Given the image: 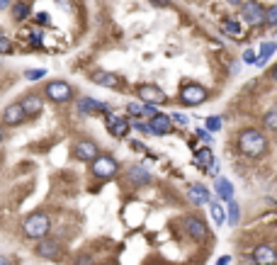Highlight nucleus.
Here are the masks:
<instances>
[{
  "label": "nucleus",
  "mask_w": 277,
  "mask_h": 265,
  "mask_svg": "<svg viewBox=\"0 0 277 265\" xmlns=\"http://www.w3.org/2000/svg\"><path fill=\"white\" fill-rule=\"evenodd\" d=\"M75 110H78V114H92L95 110H100V112H110V107L105 105V102H97V100H92V97H80L78 100V105H75Z\"/></svg>",
  "instance_id": "nucleus-17"
},
{
  "label": "nucleus",
  "mask_w": 277,
  "mask_h": 265,
  "mask_svg": "<svg viewBox=\"0 0 277 265\" xmlns=\"http://www.w3.org/2000/svg\"><path fill=\"white\" fill-rule=\"evenodd\" d=\"M148 127H151V132L156 134V136H166V134L173 132V117L170 114H153L151 119H148Z\"/></svg>",
  "instance_id": "nucleus-14"
},
{
  "label": "nucleus",
  "mask_w": 277,
  "mask_h": 265,
  "mask_svg": "<svg viewBox=\"0 0 277 265\" xmlns=\"http://www.w3.org/2000/svg\"><path fill=\"white\" fill-rule=\"evenodd\" d=\"M265 12L268 10L263 7V2H258V0H248V2L241 5V19L246 24H251V27L265 24Z\"/></svg>",
  "instance_id": "nucleus-5"
},
{
  "label": "nucleus",
  "mask_w": 277,
  "mask_h": 265,
  "mask_svg": "<svg viewBox=\"0 0 277 265\" xmlns=\"http://www.w3.org/2000/svg\"><path fill=\"white\" fill-rule=\"evenodd\" d=\"M105 124H107V129H110L114 136H127V132H129V127H131V122L127 119V117H122V114H112L107 112L105 114Z\"/></svg>",
  "instance_id": "nucleus-13"
},
{
  "label": "nucleus",
  "mask_w": 277,
  "mask_h": 265,
  "mask_svg": "<svg viewBox=\"0 0 277 265\" xmlns=\"http://www.w3.org/2000/svg\"><path fill=\"white\" fill-rule=\"evenodd\" d=\"M0 265H12V261H10V258H5V256H0Z\"/></svg>",
  "instance_id": "nucleus-43"
},
{
  "label": "nucleus",
  "mask_w": 277,
  "mask_h": 265,
  "mask_svg": "<svg viewBox=\"0 0 277 265\" xmlns=\"http://www.w3.org/2000/svg\"><path fill=\"white\" fill-rule=\"evenodd\" d=\"M275 246H277V244H275Z\"/></svg>",
  "instance_id": "nucleus-48"
},
{
  "label": "nucleus",
  "mask_w": 277,
  "mask_h": 265,
  "mask_svg": "<svg viewBox=\"0 0 277 265\" xmlns=\"http://www.w3.org/2000/svg\"><path fill=\"white\" fill-rule=\"evenodd\" d=\"M90 173L97 180H110V178H114L119 173V163L112 156H107V153H100L90 163Z\"/></svg>",
  "instance_id": "nucleus-4"
},
{
  "label": "nucleus",
  "mask_w": 277,
  "mask_h": 265,
  "mask_svg": "<svg viewBox=\"0 0 277 265\" xmlns=\"http://www.w3.org/2000/svg\"><path fill=\"white\" fill-rule=\"evenodd\" d=\"M214 192L222 197L224 202H231V200H234V185H231L226 178H217V183H214Z\"/></svg>",
  "instance_id": "nucleus-21"
},
{
  "label": "nucleus",
  "mask_w": 277,
  "mask_h": 265,
  "mask_svg": "<svg viewBox=\"0 0 277 265\" xmlns=\"http://www.w3.org/2000/svg\"><path fill=\"white\" fill-rule=\"evenodd\" d=\"M7 5H10V0H0V10H5Z\"/></svg>",
  "instance_id": "nucleus-44"
},
{
  "label": "nucleus",
  "mask_w": 277,
  "mask_h": 265,
  "mask_svg": "<svg viewBox=\"0 0 277 265\" xmlns=\"http://www.w3.org/2000/svg\"><path fill=\"white\" fill-rule=\"evenodd\" d=\"M0 54H12V41L0 32Z\"/></svg>",
  "instance_id": "nucleus-30"
},
{
  "label": "nucleus",
  "mask_w": 277,
  "mask_h": 265,
  "mask_svg": "<svg viewBox=\"0 0 277 265\" xmlns=\"http://www.w3.org/2000/svg\"><path fill=\"white\" fill-rule=\"evenodd\" d=\"M2 141H5V124L0 122V144H2Z\"/></svg>",
  "instance_id": "nucleus-41"
},
{
  "label": "nucleus",
  "mask_w": 277,
  "mask_h": 265,
  "mask_svg": "<svg viewBox=\"0 0 277 265\" xmlns=\"http://www.w3.org/2000/svg\"><path fill=\"white\" fill-rule=\"evenodd\" d=\"M29 119V114L24 112V107H22V102H12V105H7L5 107V112L0 117V122L5 124V127H19V124H24Z\"/></svg>",
  "instance_id": "nucleus-10"
},
{
  "label": "nucleus",
  "mask_w": 277,
  "mask_h": 265,
  "mask_svg": "<svg viewBox=\"0 0 277 265\" xmlns=\"http://www.w3.org/2000/svg\"><path fill=\"white\" fill-rule=\"evenodd\" d=\"M32 44H41V32H32Z\"/></svg>",
  "instance_id": "nucleus-35"
},
{
  "label": "nucleus",
  "mask_w": 277,
  "mask_h": 265,
  "mask_svg": "<svg viewBox=\"0 0 277 265\" xmlns=\"http://www.w3.org/2000/svg\"><path fill=\"white\" fill-rule=\"evenodd\" d=\"M153 5H158V7H168L170 5V0H151Z\"/></svg>",
  "instance_id": "nucleus-36"
},
{
  "label": "nucleus",
  "mask_w": 277,
  "mask_h": 265,
  "mask_svg": "<svg viewBox=\"0 0 277 265\" xmlns=\"http://www.w3.org/2000/svg\"><path fill=\"white\" fill-rule=\"evenodd\" d=\"M209 212H212L214 224H219V227H222L224 222H226V209H224L219 202H214V200H212V202H209Z\"/></svg>",
  "instance_id": "nucleus-23"
},
{
  "label": "nucleus",
  "mask_w": 277,
  "mask_h": 265,
  "mask_svg": "<svg viewBox=\"0 0 277 265\" xmlns=\"http://www.w3.org/2000/svg\"><path fill=\"white\" fill-rule=\"evenodd\" d=\"M224 29H226L229 34H234V37H239L241 34V24L236 22V19H226V22H224Z\"/></svg>",
  "instance_id": "nucleus-29"
},
{
  "label": "nucleus",
  "mask_w": 277,
  "mask_h": 265,
  "mask_svg": "<svg viewBox=\"0 0 277 265\" xmlns=\"http://www.w3.org/2000/svg\"><path fill=\"white\" fill-rule=\"evenodd\" d=\"M236 146H239L241 156H246V158H260V156L268 153L270 141H268V136L260 132V129L248 127V129H241L239 139H236Z\"/></svg>",
  "instance_id": "nucleus-1"
},
{
  "label": "nucleus",
  "mask_w": 277,
  "mask_h": 265,
  "mask_svg": "<svg viewBox=\"0 0 277 265\" xmlns=\"http://www.w3.org/2000/svg\"><path fill=\"white\" fill-rule=\"evenodd\" d=\"M243 61H246V63H258V58H256V51L246 49V51H243Z\"/></svg>",
  "instance_id": "nucleus-34"
},
{
  "label": "nucleus",
  "mask_w": 277,
  "mask_h": 265,
  "mask_svg": "<svg viewBox=\"0 0 277 265\" xmlns=\"http://www.w3.org/2000/svg\"><path fill=\"white\" fill-rule=\"evenodd\" d=\"M187 197H190V202H192V205H197V207L212 202V192H209V188L202 185V183H192V185L187 188Z\"/></svg>",
  "instance_id": "nucleus-15"
},
{
  "label": "nucleus",
  "mask_w": 277,
  "mask_h": 265,
  "mask_svg": "<svg viewBox=\"0 0 277 265\" xmlns=\"http://www.w3.org/2000/svg\"><path fill=\"white\" fill-rule=\"evenodd\" d=\"M265 24L277 29V5H270V7H268V12H265Z\"/></svg>",
  "instance_id": "nucleus-28"
},
{
  "label": "nucleus",
  "mask_w": 277,
  "mask_h": 265,
  "mask_svg": "<svg viewBox=\"0 0 277 265\" xmlns=\"http://www.w3.org/2000/svg\"><path fill=\"white\" fill-rule=\"evenodd\" d=\"M19 102H22L24 112L29 114V117H37V114H41V110H44V97L37 93H27Z\"/></svg>",
  "instance_id": "nucleus-16"
},
{
  "label": "nucleus",
  "mask_w": 277,
  "mask_h": 265,
  "mask_svg": "<svg viewBox=\"0 0 277 265\" xmlns=\"http://www.w3.org/2000/svg\"><path fill=\"white\" fill-rule=\"evenodd\" d=\"M51 102H56V105H63V102H68V100H73V85L71 83H66V80H49L46 85H44V93Z\"/></svg>",
  "instance_id": "nucleus-3"
},
{
  "label": "nucleus",
  "mask_w": 277,
  "mask_h": 265,
  "mask_svg": "<svg viewBox=\"0 0 277 265\" xmlns=\"http://www.w3.org/2000/svg\"><path fill=\"white\" fill-rule=\"evenodd\" d=\"M34 253H37L41 261H58V258L63 256V246H61V241H56V239H51V236H46V239L37 241Z\"/></svg>",
  "instance_id": "nucleus-7"
},
{
  "label": "nucleus",
  "mask_w": 277,
  "mask_h": 265,
  "mask_svg": "<svg viewBox=\"0 0 277 265\" xmlns=\"http://www.w3.org/2000/svg\"><path fill=\"white\" fill-rule=\"evenodd\" d=\"M22 231H24V236L32 239V241L46 239L49 231H51V219H49V214H46V212H32V214L22 222Z\"/></svg>",
  "instance_id": "nucleus-2"
},
{
  "label": "nucleus",
  "mask_w": 277,
  "mask_h": 265,
  "mask_svg": "<svg viewBox=\"0 0 277 265\" xmlns=\"http://www.w3.org/2000/svg\"><path fill=\"white\" fill-rule=\"evenodd\" d=\"M253 263L256 265H277V246L258 244L253 248Z\"/></svg>",
  "instance_id": "nucleus-11"
},
{
  "label": "nucleus",
  "mask_w": 277,
  "mask_h": 265,
  "mask_svg": "<svg viewBox=\"0 0 277 265\" xmlns=\"http://www.w3.org/2000/svg\"><path fill=\"white\" fill-rule=\"evenodd\" d=\"M239 219H241V207L231 200V202H229V224H231V227H236V224H239Z\"/></svg>",
  "instance_id": "nucleus-27"
},
{
  "label": "nucleus",
  "mask_w": 277,
  "mask_h": 265,
  "mask_svg": "<svg viewBox=\"0 0 277 265\" xmlns=\"http://www.w3.org/2000/svg\"><path fill=\"white\" fill-rule=\"evenodd\" d=\"M92 83H97V85H102V88H119L122 85V78L114 76V73H105V71H97V73H92Z\"/></svg>",
  "instance_id": "nucleus-18"
},
{
  "label": "nucleus",
  "mask_w": 277,
  "mask_h": 265,
  "mask_svg": "<svg viewBox=\"0 0 277 265\" xmlns=\"http://www.w3.org/2000/svg\"><path fill=\"white\" fill-rule=\"evenodd\" d=\"M12 17L17 19V22L27 19L29 17V5H27V2H15V5H12Z\"/></svg>",
  "instance_id": "nucleus-26"
},
{
  "label": "nucleus",
  "mask_w": 277,
  "mask_h": 265,
  "mask_svg": "<svg viewBox=\"0 0 277 265\" xmlns=\"http://www.w3.org/2000/svg\"><path fill=\"white\" fill-rule=\"evenodd\" d=\"M37 19L41 22V24H49V15H44V12H41V15H37Z\"/></svg>",
  "instance_id": "nucleus-39"
},
{
  "label": "nucleus",
  "mask_w": 277,
  "mask_h": 265,
  "mask_svg": "<svg viewBox=\"0 0 277 265\" xmlns=\"http://www.w3.org/2000/svg\"><path fill=\"white\" fill-rule=\"evenodd\" d=\"M183 227L195 241H207V239H209V229H207V224H204L200 217H185Z\"/></svg>",
  "instance_id": "nucleus-12"
},
{
  "label": "nucleus",
  "mask_w": 277,
  "mask_h": 265,
  "mask_svg": "<svg viewBox=\"0 0 277 265\" xmlns=\"http://www.w3.org/2000/svg\"><path fill=\"white\" fill-rule=\"evenodd\" d=\"M127 112L131 114V117H153V114H158L156 112V105H148V102H129L127 105Z\"/></svg>",
  "instance_id": "nucleus-19"
},
{
  "label": "nucleus",
  "mask_w": 277,
  "mask_h": 265,
  "mask_svg": "<svg viewBox=\"0 0 277 265\" xmlns=\"http://www.w3.org/2000/svg\"><path fill=\"white\" fill-rule=\"evenodd\" d=\"M226 2H231V5H243V0H226Z\"/></svg>",
  "instance_id": "nucleus-45"
},
{
  "label": "nucleus",
  "mask_w": 277,
  "mask_h": 265,
  "mask_svg": "<svg viewBox=\"0 0 277 265\" xmlns=\"http://www.w3.org/2000/svg\"><path fill=\"white\" fill-rule=\"evenodd\" d=\"M275 49H277V44H275V41H265V44H263V46H260L258 66H263V63H265V61H268V58L273 56V54H275Z\"/></svg>",
  "instance_id": "nucleus-25"
},
{
  "label": "nucleus",
  "mask_w": 277,
  "mask_h": 265,
  "mask_svg": "<svg viewBox=\"0 0 277 265\" xmlns=\"http://www.w3.org/2000/svg\"><path fill=\"white\" fill-rule=\"evenodd\" d=\"M129 183L141 188V185H148L151 183V173L144 168V166H131L129 168Z\"/></svg>",
  "instance_id": "nucleus-20"
},
{
  "label": "nucleus",
  "mask_w": 277,
  "mask_h": 265,
  "mask_svg": "<svg viewBox=\"0 0 277 265\" xmlns=\"http://www.w3.org/2000/svg\"><path fill=\"white\" fill-rule=\"evenodd\" d=\"M207 97H209V90L204 85H200V83H187L180 90V100L185 105H190V107H197V105L207 102Z\"/></svg>",
  "instance_id": "nucleus-6"
},
{
  "label": "nucleus",
  "mask_w": 277,
  "mask_h": 265,
  "mask_svg": "<svg viewBox=\"0 0 277 265\" xmlns=\"http://www.w3.org/2000/svg\"><path fill=\"white\" fill-rule=\"evenodd\" d=\"M105 265H117V263H105Z\"/></svg>",
  "instance_id": "nucleus-46"
},
{
  "label": "nucleus",
  "mask_w": 277,
  "mask_h": 265,
  "mask_svg": "<svg viewBox=\"0 0 277 265\" xmlns=\"http://www.w3.org/2000/svg\"><path fill=\"white\" fill-rule=\"evenodd\" d=\"M97 156H100V149H97V144L90 141V139H80V141L73 144V158L75 161H80V163H92Z\"/></svg>",
  "instance_id": "nucleus-9"
},
{
  "label": "nucleus",
  "mask_w": 277,
  "mask_h": 265,
  "mask_svg": "<svg viewBox=\"0 0 277 265\" xmlns=\"http://www.w3.org/2000/svg\"><path fill=\"white\" fill-rule=\"evenodd\" d=\"M75 265H95V261H92V253H80V256L75 258Z\"/></svg>",
  "instance_id": "nucleus-32"
},
{
  "label": "nucleus",
  "mask_w": 277,
  "mask_h": 265,
  "mask_svg": "<svg viewBox=\"0 0 277 265\" xmlns=\"http://www.w3.org/2000/svg\"><path fill=\"white\" fill-rule=\"evenodd\" d=\"M131 149H136V151H144V146H141L139 141H131Z\"/></svg>",
  "instance_id": "nucleus-42"
},
{
  "label": "nucleus",
  "mask_w": 277,
  "mask_h": 265,
  "mask_svg": "<svg viewBox=\"0 0 277 265\" xmlns=\"http://www.w3.org/2000/svg\"><path fill=\"white\" fill-rule=\"evenodd\" d=\"M207 129H209V132H219V129H222V119H219V117H209V119H207Z\"/></svg>",
  "instance_id": "nucleus-31"
},
{
  "label": "nucleus",
  "mask_w": 277,
  "mask_h": 265,
  "mask_svg": "<svg viewBox=\"0 0 277 265\" xmlns=\"http://www.w3.org/2000/svg\"><path fill=\"white\" fill-rule=\"evenodd\" d=\"M46 76V71H44V68H37V71H27V73H24V78H27V80H39V78H44Z\"/></svg>",
  "instance_id": "nucleus-33"
},
{
  "label": "nucleus",
  "mask_w": 277,
  "mask_h": 265,
  "mask_svg": "<svg viewBox=\"0 0 277 265\" xmlns=\"http://www.w3.org/2000/svg\"><path fill=\"white\" fill-rule=\"evenodd\" d=\"M275 37H277V34H275Z\"/></svg>",
  "instance_id": "nucleus-47"
},
{
  "label": "nucleus",
  "mask_w": 277,
  "mask_h": 265,
  "mask_svg": "<svg viewBox=\"0 0 277 265\" xmlns=\"http://www.w3.org/2000/svg\"><path fill=\"white\" fill-rule=\"evenodd\" d=\"M170 117H173L175 122H180V124H187V119H185L183 114H178V112H175V114H170Z\"/></svg>",
  "instance_id": "nucleus-37"
},
{
  "label": "nucleus",
  "mask_w": 277,
  "mask_h": 265,
  "mask_svg": "<svg viewBox=\"0 0 277 265\" xmlns=\"http://www.w3.org/2000/svg\"><path fill=\"white\" fill-rule=\"evenodd\" d=\"M268 76H270V80H275V83H277V63L270 68V73H268Z\"/></svg>",
  "instance_id": "nucleus-38"
},
{
  "label": "nucleus",
  "mask_w": 277,
  "mask_h": 265,
  "mask_svg": "<svg viewBox=\"0 0 277 265\" xmlns=\"http://www.w3.org/2000/svg\"><path fill=\"white\" fill-rule=\"evenodd\" d=\"M195 163L204 168V171H209L212 166H214V156H212V149H200V151L195 153Z\"/></svg>",
  "instance_id": "nucleus-22"
},
{
  "label": "nucleus",
  "mask_w": 277,
  "mask_h": 265,
  "mask_svg": "<svg viewBox=\"0 0 277 265\" xmlns=\"http://www.w3.org/2000/svg\"><path fill=\"white\" fill-rule=\"evenodd\" d=\"M229 263H231V258H229V256H224V258L217 261V265H229Z\"/></svg>",
  "instance_id": "nucleus-40"
},
{
  "label": "nucleus",
  "mask_w": 277,
  "mask_h": 265,
  "mask_svg": "<svg viewBox=\"0 0 277 265\" xmlns=\"http://www.w3.org/2000/svg\"><path fill=\"white\" fill-rule=\"evenodd\" d=\"M263 127H265L268 132L277 134V107L275 110H268V112L263 114Z\"/></svg>",
  "instance_id": "nucleus-24"
},
{
  "label": "nucleus",
  "mask_w": 277,
  "mask_h": 265,
  "mask_svg": "<svg viewBox=\"0 0 277 265\" xmlns=\"http://www.w3.org/2000/svg\"><path fill=\"white\" fill-rule=\"evenodd\" d=\"M136 95H139V100H141V102L156 105V107H161V105H166V102H168V95L163 93L158 85H153V83H144V85H139V88H136Z\"/></svg>",
  "instance_id": "nucleus-8"
}]
</instances>
